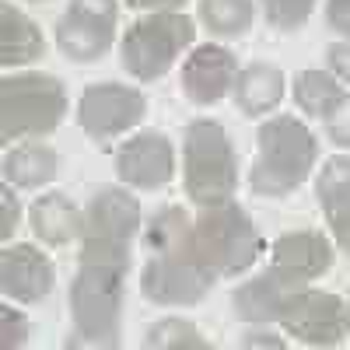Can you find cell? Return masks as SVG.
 <instances>
[{
	"label": "cell",
	"instance_id": "1",
	"mask_svg": "<svg viewBox=\"0 0 350 350\" xmlns=\"http://www.w3.org/2000/svg\"><path fill=\"white\" fill-rule=\"evenodd\" d=\"M151 259L140 273V295L154 305H196L214 287V270L196 249V231L179 207H165L144 231Z\"/></svg>",
	"mask_w": 350,
	"mask_h": 350
},
{
	"label": "cell",
	"instance_id": "2",
	"mask_svg": "<svg viewBox=\"0 0 350 350\" xmlns=\"http://www.w3.org/2000/svg\"><path fill=\"white\" fill-rule=\"evenodd\" d=\"M130 256H98L81 252V270L70 284V308L77 340L67 347H116L120 343V308H123V277Z\"/></svg>",
	"mask_w": 350,
	"mask_h": 350
},
{
	"label": "cell",
	"instance_id": "3",
	"mask_svg": "<svg viewBox=\"0 0 350 350\" xmlns=\"http://www.w3.org/2000/svg\"><path fill=\"white\" fill-rule=\"evenodd\" d=\"M256 165L249 186L259 196H287L298 189L319 158V144L305 123L295 116H273L256 133Z\"/></svg>",
	"mask_w": 350,
	"mask_h": 350
},
{
	"label": "cell",
	"instance_id": "4",
	"mask_svg": "<svg viewBox=\"0 0 350 350\" xmlns=\"http://www.w3.org/2000/svg\"><path fill=\"white\" fill-rule=\"evenodd\" d=\"M67 95L49 74H18L0 84V137H42L64 123Z\"/></svg>",
	"mask_w": 350,
	"mask_h": 350
},
{
	"label": "cell",
	"instance_id": "5",
	"mask_svg": "<svg viewBox=\"0 0 350 350\" xmlns=\"http://www.w3.org/2000/svg\"><path fill=\"white\" fill-rule=\"evenodd\" d=\"M239 183V161L221 123L196 120L186 126V193L200 207L228 203Z\"/></svg>",
	"mask_w": 350,
	"mask_h": 350
},
{
	"label": "cell",
	"instance_id": "6",
	"mask_svg": "<svg viewBox=\"0 0 350 350\" xmlns=\"http://www.w3.org/2000/svg\"><path fill=\"white\" fill-rule=\"evenodd\" d=\"M193 231H196V249H200L203 262H207L217 277H239L262 252V239H259L256 224L249 221V214L242 207H235V203L203 207Z\"/></svg>",
	"mask_w": 350,
	"mask_h": 350
},
{
	"label": "cell",
	"instance_id": "7",
	"mask_svg": "<svg viewBox=\"0 0 350 350\" xmlns=\"http://www.w3.org/2000/svg\"><path fill=\"white\" fill-rule=\"evenodd\" d=\"M189 42H193V21L186 14H175V11L148 14V18H140L137 25L126 28L123 67L137 81L165 77L168 67L175 64V56H179Z\"/></svg>",
	"mask_w": 350,
	"mask_h": 350
},
{
	"label": "cell",
	"instance_id": "8",
	"mask_svg": "<svg viewBox=\"0 0 350 350\" xmlns=\"http://www.w3.org/2000/svg\"><path fill=\"white\" fill-rule=\"evenodd\" d=\"M140 228V203L126 189L105 186L92 196L81 224V252H98V256H130V239Z\"/></svg>",
	"mask_w": 350,
	"mask_h": 350
},
{
	"label": "cell",
	"instance_id": "9",
	"mask_svg": "<svg viewBox=\"0 0 350 350\" xmlns=\"http://www.w3.org/2000/svg\"><path fill=\"white\" fill-rule=\"evenodd\" d=\"M120 8L116 0H70L67 14L56 25V42L77 64L102 60L116 39Z\"/></svg>",
	"mask_w": 350,
	"mask_h": 350
},
{
	"label": "cell",
	"instance_id": "10",
	"mask_svg": "<svg viewBox=\"0 0 350 350\" xmlns=\"http://www.w3.org/2000/svg\"><path fill=\"white\" fill-rule=\"evenodd\" d=\"M277 323H284V329L291 336H298L301 343L336 347L350 333V308L343 305V298L329 295V291L301 287L298 295L287 301V308L280 312Z\"/></svg>",
	"mask_w": 350,
	"mask_h": 350
},
{
	"label": "cell",
	"instance_id": "11",
	"mask_svg": "<svg viewBox=\"0 0 350 350\" xmlns=\"http://www.w3.org/2000/svg\"><path fill=\"white\" fill-rule=\"evenodd\" d=\"M148 112V98H144L137 88H126V84H92L88 92L81 95V105H77V123L81 130L105 144L112 137L126 133L130 126H137Z\"/></svg>",
	"mask_w": 350,
	"mask_h": 350
},
{
	"label": "cell",
	"instance_id": "12",
	"mask_svg": "<svg viewBox=\"0 0 350 350\" xmlns=\"http://www.w3.org/2000/svg\"><path fill=\"white\" fill-rule=\"evenodd\" d=\"M116 172L126 186L137 189H158L175 172V151L161 133H140L126 140V148L116 154Z\"/></svg>",
	"mask_w": 350,
	"mask_h": 350
},
{
	"label": "cell",
	"instance_id": "13",
	"mask_svg": "<svg viewBox=\"0 0 350 350\" xmlns=\"http://www.w3.org/2000/svg\"><path fill=\"white\" fill-rule=\"evenodd\" d=\"M305 284H308L305 277H295V273H287L280 267H270L262 277L242 284L231 301H235V312H239V319H245V323H273V319H280L287 301L295 298Z\"/></svg>",
	"mask_w": 350,
	"mask_h": 350
},
{
	"label": "cell",
	"instance_id": "14",
	"mask_svg": "<svg viewBox=\"0 0 350 350\" xmlns=\"http://www.w3.org/2000/svg\"><path fill=\"white\" fill-rule=\"evenodd\" d=\"M235 56L224 46H200L183 67V92L196 105H214L235 84Z\"/></svg>",
	"mask_w": 350,
	"mask_h": 350
},
{
	"label": "cell",
	"instance_id": "15",
	"mask_svg": "<svg viewBox=\"0 0 350 350\" xmlns=\"http://www.w3.org/2000/svg\"><path fill=\"white\" fill-rule=\"evenodd\" d=\"M53 280H56L53 262L32 245H14L0 256V287H4L8 298L21 305L42 301L53 291Z\"/></svg>",
	"mask_w": 350,
	"mask_h": 350
},
{
	"label": "cell",
	"instance_id": "16",
	"mask_svg": "<svg viewBox=\"0 0 350 350\" xmlns=\"http://www.w3.org/2000/svg\"><path fill=\"white\" fill-rule=\"evenodd\" d=\"M273 267L312 280L333 267V249L319 231H287L273 242Z\"/></svg>",
	"mask_w": 350,
	"mask_h": 350
},
{
	"label": "cell",
	"instance_id": "17",
	"mask_svg": "<svg viewBox=\"0 0 350 350\" xmlns=\"http://www.w3.org/2000/svg\"><path fill=\"white\" fill-rule=\"evenodd\" d=\"M315 193L333 228V239L343 252H350V158H329L319 172Z\"/></svg>",
	"mask_w": 350,
	"mask_h": 350
},
{
	"label": "cell",
	"instance_id": "18",
	"mask_svg": "<svg viewBox=\"0 0 350 350\" xmlns=\"http://www.w3.org/2000/svg\"><path fill=\"white\" fill-rule=\"evenodd\" d=\"M28 214H32V231H36L46 245H67L77 231H81V224H84V217L77 214V207H74L64 193H46V196H39Z\"/></svg>",
	"mask_w": 350,
	"mask_h": 350
},
{
	"label": "cell",
	"instance_id": "19",
	"mask_svg": "<svg viewBox=\"0 0 350 350\" xmlns=\"http://www.w3.org/2000/svg\"><path fill=\"white\" fill-rule=\"evenodd\" d=\"M42 49H46V42L32 18H25L11 4L0 8V64L4 67L28 64L36 56H42Z\"/></svg>",
	"mask_w": 350,
	"mask_h": 350
},
{
	"label": "cell",
	"instance_id": "20",
	"mask_svg": "<svg viewBox=\"0 0 350 350\" xmlns=\"http://www.w3.org/2000/svg\"><path fill=\"white\" fill-rule=\"evenodd\" d=\"M284 98V74L270 64H249L235 81V102L245 116H262Z\"/></svg>",
	"mask_w": 350,
	"mask_h": 350
},
{
	"label": "cell",
	"instance_id": "21",
	"mask_svg": "<svg viewBox=\"0 0 350 350\" xmlns=\"http://www.w3.org/2000/svg\"><path fill=\"white\" fill-rule=\"evenodd\" d=\"M56 168H60V158H56L53 148H46V144H25V148L8 151L4 179L21 189H39L49 179H56Z\"/></svg>",
	"mask_w": 350,
	"mask_h": 350
},
{
	"label": "cell",
	"instance_id": "22",
	"mask_svg": "<svg viewBox=\"0 0 350 350\" xmlns=\"http://www.w3.org/2000/svg\"><path fill=\"white\" fill-rule=\"evenodd\" d=\"M252 0H200V21L221 39H239L252 28Z\"/></svg>",
	"mask_w": 350,
	"mask_h": 350
},
{
	"label": "cell",
	"instance_id": "23",
	"mask_svg": "<svg viewBox=\"0 0 350 350\" xmlns=\"http://www.w3.org/2000/svg\"><path fill=\"white\" fill-rule=\"evenodd\" d=\"M340 98H343V88L323 70H301L295 77V102L301 105V112L315 116V120H326Z\"/></svg>",
	"mask_w": 350,
	"mask_h": 350
},
{
	"label": "cell",
	"instance_id": "24",
	"mask_svg": "<svg viewBox=\"0 0 350 350\" xmlns=\"http://www.w3.org/2000/svg\"><path fill=\"white\" fill-rule=\"evenodd\" d=\"M144 347H161V350H207V340L200 336V329L186 319H161L158 326H151Z\"/></svg>",
	"mask_w": 350,
	"mask_h": 350
},
{
	"label": "cell",
	"instance_id": "25",
	"mask_svg": "<svg viewBox=\"0 0 350 350\" xmlns=\"http://www.w3.org/2000/svg\"><path fill=\"white\" fill-rule=\"evenodd\" d=\"M267 4V21L280 32H295L301 28L315 8V0H262Z\"/></svg>",
	"mask_w": 350,
	"mask_h": 350
},
{
	"label": "cell",
	"instance_id": "26",
	"mask_svg": "<svg viewBox=\"0 0 350 350\" xmlns=\"http://www.w3.org/2000/svg\"><path fill=\"white\" fill-rule=\"evenodd\" d=\"M326 137L333 140V144H340V148H350V95H343L333 109H329V116H326Z\"/></svg>",
	"mask_w": 350,
	"mask_h": 350
},
{
	"label": "cell",
	"instance_id": "27",
	"mask_svg": "<svg viewBox=\"0 0 350 350\" xmlns=\"http://www.w3.org/2000/svg\"><path fill=\"white\" fill-rule=\"evenodd\" d=\"M0 326H4V347L14 350V347H25L28 340V319L18 312V308H0Z\"/></svg>",
	"mask_w": 350,
	"mask_h": 350
},
{
	"label": "cell",
	"instance_id": "28",
	"mask_svg": "<svg viewBox=\"0 0 350 350\" xmlns=\"http://www.w3.org/2000/svg\"><path fill=\"white\" fill-rule=\"evenodd\" d=\"M18 214H21L18 200H14L11 186H4V189H0V239H4V242L14 235V228H18Z\"/></svg>",
	"mask_w": 350,
	"mask_h": 350
},
{
	"label": "cell",
	"instance_id": "29",
	"mask_svg": "<svg viewBox=\"0 0 350 350\" xmlns=\"http://www.w3.org/2000/svg\"><path fill=\"white\" fill-rule=\"evenodd\" d=\"M326 18H329V28H336V32L350 36V0H329Z\"/></svg>",
	"mask_w": 350,
	"mask_h": 350
},
{
	"label": "cell",
	"instance_id": "30",
	"mask_svg": "<svg viewBox=\"0 0 350 350\" xmlns=\"http://www.w3.org/2000/svg\"><path fill=\"white\" fill-rule=\"evenodd\" d=\"M329 67H333L343 81H350V46H347V42L329 46Z\"/></svg>",
	"mask_w": 350,
	"mask_h": 350
},
{
	"label": "cell",
	"instance_id": "31",
	"mask_svg": "<svg viewBox=\"0 0 350 350\" xmlns=\"http://www.w3.org/2000/svg\"><path fill=\"white\" fill-rule=\"evenodd\" d=\"M245 347H273V350H280L284 343L273 340L270 333H252V336H245Z\"/></svg>",
	"mask_w": 350,
	"mask_h": 350
},
{
	"label": "cell",
	"instance_id": "32",
	"mask_svg": "<svg viewBox=\"0 0 350 350\" xmlns=\"http://www.w3.org/2000/svg\"><path fill=\"white\" fill-rule=\"evenodd\" d=\"M130 8H175L183 4V0H126Z\"/></svg>",
	"mask_w": 350,
	"mask_h": 350
}]
</instances>
